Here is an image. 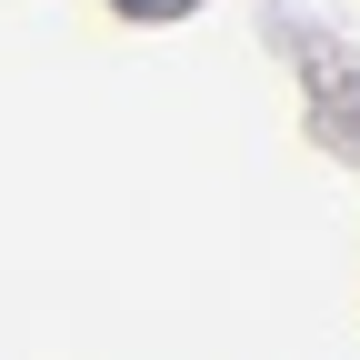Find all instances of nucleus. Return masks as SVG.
Instances as JSON below:
<instances>
[{
	"label": "nucleus",
	"mask_w": 360,
	"mask_h": 360,
	"mask_svg": "<svg viewBox=\"0 0 360 360\" xmlns=\"http://www.w3.org/2000/svg\"><path fill=\"white\" fill-rule=\"evenodd\" d=\"M130 20H170V11H191V0H120Z\"/></svg>",
	"instance_id": "obj_1"
}]
</instances>
